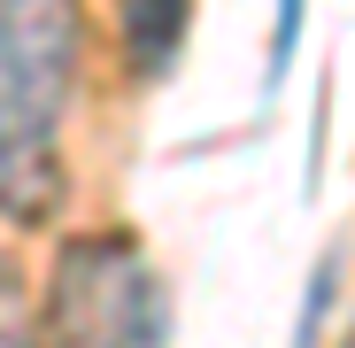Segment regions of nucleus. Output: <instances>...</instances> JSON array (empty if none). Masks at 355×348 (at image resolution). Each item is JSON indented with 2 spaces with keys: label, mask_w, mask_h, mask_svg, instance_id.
Listing matches in <instances>:
<instances>
[{
  "label": "nucleus",
  "mask_w": 355,
  "mask_h": 348,
  "mask_svg": "<svg viewBox=\"0 0 355 348\" xmlns=\"http://www.w3.org/2000/svg\"><path fill=\"white\" fill-rule=\"evenodd\" d=\"M116 24H124V47L147 78H162L186 47V24H193V0H116Z\"/></svg>",
  "instance_id": "7ed1b4c3"
},
{
  "label": "nucleus",
  "mask_w": 355,
  "mask_h": 348,
  "mask_svg": "<svg viewBox=\"0 0 355 348\" xmlns=\"http://www.w3.org/2000/svg\"><path fill=\"white\" fill-rule=\"evenodd\" d=\"M85 63L78 0H0V217L62 209V108Z\"/></svg>",
  "instance_id": "f257e3e1"
},
{
  "label": "nucleus",
  "mask_w": 355,
  "mask_h": 348,
  "mask_svg": "<svg viewBox=\"0 0 355 348\" xmlns=\"http://www.w3.org/2000/svg\"><path fill=\"white\" fill-rule=\"evenodd\" d=\"M340 348H355V325H347V340H340Z\"/></svg>",
  "instance_id": "423d86ee"
},
{
  "label": "nucleus",
  "mask_w": 355,
  "mask_h": 348,
  "mask_svg": "<svg viewBox=\"0 0 355 348\" xmlns=\"http://www.w3.org/2000/svg\"><path fill=\"white\" fill-rule=\"evenodd\" d=\"M31 348H170V295L139 240L93 232L54 256Z\"/></svg>",
  "instance_id": "f03ea898"
},
{
  "label": "nucleus",
  "mask_w": 355,
  "mask_h": 348,
  "mask_svg": "<svg viewBox=\"0 0 355 348\" xmlns=\"http://www.w3.org/2000/svg\"><path fill=\"white\" fill-rule=\"evenodd\" d=\"M302 24H309V0H278V16H270V54H263V101L286 85L293 47H302Z\"/></svg>",
  "instance_id": "20e7f679"
},
{
  "label": "nucleus",
  "mask_w": 355,
  "mask_h": 348,
  "mask_svg": "<svg viewBox=\"0 0 355 348\" xmlns=\"http://www.w3.org/2000/svg\"><path fill=\"white\" fill-rule=\"evenodd\" d=\"M0 348H31V302L8 263H0Z\"/></svg>",
  "instance_id": "39448f33"
}]
</instances>
